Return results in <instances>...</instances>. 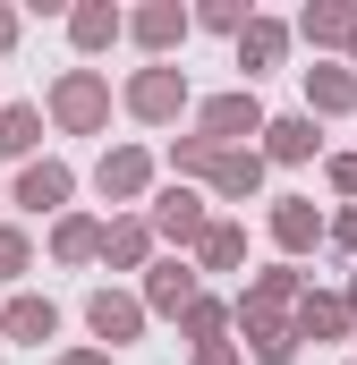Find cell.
Segmentation results:
<instances>
[{
  "mask_svg": "<svg viewBox=\"0 0 357 365\" xmlns=\"http://www.w3.org/2000/svg\"><path fill=\"white\" fill-rule=\"evenodd\" d=\"M51 119H60L69 136H94V128L111 119V86H102L94 68H69V77L51 86Z\"/></svg>",
  "mask_w": 357,
  "mask_h": 365,
  "instance_id": "1",
  "label": "cell"
},
{
  "mask_svg": "<svg viewBox=\"0 0 357 365\" xmlns=\"http://www.w3.org/2000/svg\"><path fill=\"white\" fill-rule=\"evenodd\" d=\"M128 110H136L145 128H171L178 110H187V77H178L171 60H154V68H136V77H128Z\"/></svg>",
  "mask_w": 357,
  "mask_h": 365,
  "instance_id": "2",
  "label": "cell"
},
{
  "mask_svg": "<svg viewBox=\"0 0 357 365\" xmlns=\"http://www.w3.org/2000/svg\"><path fill=\"white\" fill-rule=\"evenodd\" d=\"M238 136H264V102L256 93H213L204 102V145L213 153H238Z\"/></svg>",
  "mask_w": 357,
  "mask_h": 365,
  "instance_id": "3",
  "label": "cell"
},
{
  "mask_svg": "<svg viewBox=\"0 0 357 365\" xmlns=\"http://www.w3.org/2000/svg\"><path fill=\"white\" fill-rule=\"evenodd\" d=\"M86 323H94V340H102V357H111V349H128V340L145 331V306L119 297V289H94V297H86Z\"/></svg>",
  "mask_w": 357,
  "mask_h": 365,
  "instance_id": "4",
  "label": "cell"
},
{
  "mask_svg": "<svg viewBox=\"0 0 357 365\" xmlns=\"http://www.w3.org/2000/svg\"><path fill=\"white\" fill-rule=\"evenodd\" d=\"M145 179H154V162H145L136 145H119V153H102V170H94V187H102L111 204H136V195H145Z\"/></svg>",
  "mask_w": 357,
  "mask_h": 365,
  "instance_id": "5",
  "label": "cell"
},
{
  "mask_svg": "<svg viewBox=\"0 0 357 365\" xmlns=\"http://www.w3.org/2000/svg\"><path fill=\"white\" fill-rule=\"evenodd\" d=\"M315 119L306 110H289V119H264V162H315Z\"/></svg>",
  "mask_w": 357,
  "mask_h": 365,
  "instance_id": "6",
  "label": "cell"
},
{
  "mask_svg": "<svg viewBox=\"0 0 357 365\" xmlns=\"http://www.w3.org/2000/svg\"><path fill=\"white\" fill-rule=\"evenodd\" d=\"M69 162H26V179H17V204H26V212H60V204H69Z\"/></svg>",
  "mask_w": 357,
  "mask_h": 365,
  "instance_id": "7",
  "label": "cell"
},
{
  "mask_svg": "<svg viewBox=\"0 0 357 365\" xmlns=\"http://www.w3.org/2000/svg\"><path fill=\"white\" fill-rule=\"evenodd\" d=\"M238 331H247V349H256L264 365H289V357H298V331H289L281 314H256V306H238Z\"/></svg>",
  "mask_w": 357,
  "mask_h": 365,
  "instance_id": "8",
  "label": "cell"
},
{
  "mask_svg": "<svg viewBox=\"0 0 357 365\" xmlns=\"http://www.w3.org/2000/svg\"><path fill=\"white\" fill-rule=\"evenodd\" d=\"M272 238H281V255H306V247L323 238L315 204H306V195H281V204H272Z\"/></svg>",
  "mask_w": 357,
  "mask_h": 365,
  "instance_id": "9",
  "label": "cell"
},
{
  "mask_svg": "<svg viewBox=\"0 0 357 365\" xmlns=\"http://www.w3.org/2000/svg\"><path fill=\"white\" fill-rule=\"evenodd\" d=\"M0 331H9V340H26V349H43V340L60 331V306H51V297H9Z\"/></svg>",
  "mask_w": 357,
  "mask_h": 365,
  "instance_id": "10",
  "label": "cell"
},
{
  "mask_svg": "<svg viewBox=\"0 0 357 365\" xmlns=\"http://www.w3.org/2000/svg\"><path fill=\"white\" fill-rule=\"evenodd\" d=\"M281 51H289V26L247 17V34H238V68H247V77H264V68H281Z\"/></svg>",
  "mask_w": 357,
  "mask_h": 365,
  "instance_id": "11",
  "label": "cell"
},
{
  "mask_svg": "<svg viewBox=\"0 0 357 365\" xmlns=\"http://www.w3.org/2000/svg\"><path fill=\"white\" fill-rule=\"evenodd\" d=\"M154 230H162V238H204L213 221H204V204H196L187 187H162V195H154Z\"/></svg>",
  "mask_w": 357,
  "mask_h": 365,
  "instance_id": "12",
  "label": "cell"
},
{
  "mask_svg": "<svg viewBox=\"0 0 357 365\" xmlns=\"http://www.w3.org/2000/svg\"><path fill=\"white\" fill-rule=\"evenodd\" d=\"M315 110H357V68H306V119Z\"/></svg>",
  "mask_w": 357,
  "mask_h": 365,
  "instance_id": "13",
  "label": "cell"
},
{
  "mask_svg": "<svg viewBox=\"0 0 357 365\" xmlns=\"http://www.w3.org/2000/svg\"><path fill=\"white\" fill-rule=\"evenodd\" d=\"M145 306H154V314H187V306H196V272H187V264H154Z\"/></svg>",
  "mask_w": 357,
  "mask_h": 365,
  "instance_id": "14",
  "label": "cell"
},
{
  "mask_svg": "<svg viewBox=\"0 0 357 365\" xmlns=\"http://www.w3.org/2000/svg\"><path fill=\"white\" fill-rule=\"evenodd\" d=\"M196 255H204V272H238V264H247V230H238V221H213V230L196 238Z\"/></svg>",
  "mask_w": 357,
  "mask_h": 365,
  "instance_id": "15",
  "label": "cell"
},
{
  "mask_svg": "<svg viewBox=\"0 0 357 365\" xmlns=\"http://www.w3.org/2000/svg\"><path fill=\"white\" fill-rule=\"evenodd\" d=\"M298 340H341L349 331V306L341 297H298V323H289Z\"/></svg>",
  "mask_w": 357,
  "mask_h": 365,
  "instance_id": "16",
  "label": "cell"
},
{
  "mask_svg": "<svg viewBox=\"0 0 357 365\" xmlns=\"http://www.w3.org/2000/svg\"><path fill=\"white\" fill-rule=\"evenodd\" d=\"M34 145H43V110H34V102H9V110H0V153L26 162Z\"/></svg>",
  "mask_w": 357,
  "mask_h": 365,
  "instance_id": "17",
  "label": "cell"
},
{
  "mask_svg": "<svg viewBox=\"0 0 357 365\" xmlns=\"http://www.w3.org/2000/svg\"><path fill=\"white\" fill-rule=\"evenodd\" d=\"M204 179L221 187V195H256V187H264V153H213Z\"/></svg>",
  "mask_w": 357,
  "mask_h": 365,
  "instance_id": "18",
  "label": "cell"
},
{
  "mask_svg": "<svg viewBox=\"0 0 357 365\" xmlns=\"http://www.w3.org/2000/svg\"><path fill=\"white\" fill-rule=\"evenodd\" d=\"M298 297H306V289H298V272H289V264H272V272H256V289H247L238 306H256V314H281V306H298Z\"/></svg>",
  "mask_w": 357,
  "mask_h": 365,
  "instance_id": "19",
  "label": "cell"
},
{
  "mask_svg": "<svg viewBox=\"0 0 357 365\" xmlns=\"http://www.w3.org/2000/svg\"><path fill=\"white\" fill-rule=\"evenodd\" d=\"M51 255H60V264H86V255H102V221H86V212H69V221L51 230Z\"/></svg>",
  "mask_w": 357,
  "mask_h": 365,
  "instance_id": "20",
  "label": "cell"
},
{
  "mask_svg": "<svg viewBox=\"0 0 357 365\" xmlns=\"http://www.w3.org/2000/svg\"><path fill=\"white\" fill-rule=\"evenodd\" d=\"M69 34H77V51H102V43H119V34H128V17L94 0V9H77V17H69Z\"/></svg>",
  "mask_w": 357,
  "mask_h": 365,
  "instance_id": "21",
  "label": "cell"
},
{
  "mask_svg": "<svg viewBox=\"0 0 357 365\" xmlns=\"http://www.w3.org/2000/svg\"><path fill=\"white\" fill-rule=\"evenodd\" d=\"M128 34H136L145 51H171L178 34H187V9H145V17H128Z\"/></svg>",
  "mask_w": 357,
  "mask_h": 365,
  "instance_id": "22",
  "label": "cell"
},
{
  "mask_svg": "<svg viewBox=\"0 0 357 365\" xmlns=\"http://www.w3.org/2000/svg\"><path fill=\"white\" fill-rule=\"evenodd\" d=\"M102 264L136 272V264H145V221H111V230H102Z\"/></svg>",
  "mask_w": 357,
  "mask_h": 365,
  "instance_id": "23",
  "label": "cell"
},
{
  "mask_svg": "<svg viewBox=\"0 0 357 365\" xmlns=\"http://www.w3.org/2000/svg\"><path fill=\"white\" fill-rule=\"evenodd\" d=\"M298 34H306V43H349V34H357V17L323 0V9H306V17H298Z\"/></svg>",
  "mask_w": 357,
  "mask_h": 365,
  "instance_id": "24",
  "label": "cell"
},
{
  "mask_svg": "<svg viewBox=\"0 0 357 365\" xmlns=\"http://www.w3.org/2000/svg\"><path fill=\"white\" fill-rule=\"evenodd\" d=\"M221 323H230V314H221L213 297H196V306H187V340H196V349H221Z\"/></svg>",
  "mask_w": 357,
  "mask_h": 365,
  "instance_id": "25",
  "label": "cell"
},
{
  "mask_svg": "<svg viewBox=\"0 0 357 365\" xmlns=\"http://www.w3.org/2000/svg\"><path fill=\"white\" fill-rule=\"evenodd\" d=\"M171 170H196V179H204V170H213V145H204V136H178V145H171Z\"/></svg>",
  "mask_w": 357,
  "mask_h": 365,
  "instance_id": "26",
  "label": "cell"
},
{
  "mask_svg": "<svg viewBox=\"0 0 357 365\" xmlns=\"http://www.w3.org/2000/svg\"><path fill=\"white\" fill-rule=\"evenodd\" d=\"M247 17H256V9H238V0H213V9H204L213 34H247Z\"/></svg>",
  "mask_w": 357,
  "mask_h": 365,
  "instance_id": "27",
  "label": "cell"
},
{
  "mask_svg": "<svg viewBox=\"0 0 357 365\" xmlns=\"http://www.w3.org/2000/svg\"><path fill=\"white\" fill-rule=\"evenodd\" d=\"M26 272V230H0V280Z\"/></svg>",
  "mask_w": 357,
  "mask_h": 365,
  "instance_id": "28",
  "label": "cell"
},
{
  "mask_svg": "<svg viewBox=\"0 0 357 365\" xmlns=\"http://www.w3.org/2000/svg\"><path fill=\"white\" fill-rule=\"evenodd\" d=\"M332 187H341V195H357V153H341V162H332Z\"/></svg>",
  "mask_w": 357,
  "mask_h": 365,
  "instance_id": "29",
  "label": "cell"
},
{
  "mask_svg": "<svg viewBox=\"0 0 357 365\" xmlns=\"http://www.w3.org/2000/svg\"><path fill=\"white\" fill-rule=\"evenodd\" d=\"M332 238H341V247L357 255V212H341V221H332Z\"/></svg>",
  "mask_w": 357,
  "mask_h": 365,
  "instance_id": "30",
  "label": "cell"
},
{
  "mask_svg": "<svg viewBox=\"0 0 357 365\" xmlns=\"http://www.w3.org/2000/svg\"><path fill=\"white\" fill-rule=\"evenodd\" d=\"M196 365H238V357H230V349H196Z\"/></svg>",
  "mask_w": 357,
  "mask_h": 365,
  "instance_id": "31",
  "label": "cell"
},
{
  "mask_svg": "<svg viewBox=\"0 0 357 365\" xmlns=\"http://www.w3.org/2000/svg\"><path fill=\"white\" fill-rule=\"evenodd\" d=\"M9 43H17V17H9V9H0V51H9Z\"/></svg>",
  "mask_w": 357,
  "mask_h": 365,
  "instance_id": "32",
  "label": "cell"
},
{
  "mask_svg": "<svg viewBox=\"0 0 357 365\" xmlns=\"http://www.w3.org/2000/svg\"><path fill=\"white\" fill-rule=\"evenodd\" d=\"M60 365H111V357H94V349H77V357H60Z\"/></svg>",
  "mask_w": 357,
  "mask_h": 365,
  "instance_id": "33",
  "label": "cell"
},
{
  "mask_svg": "<svg viewBox=\"0 0 357 365\" xmlns=\"http://www.w3.org/2000/svg\"><path fill=\"white\" fill-rule=\"evenodd\" d=\"M349 51H357V34H349Z\"/></svg>",
  "mask_w": 357,
  "mask_h": 365,
  "instance_id": "34",
  "label": "cell"
}]
</instances>
